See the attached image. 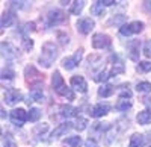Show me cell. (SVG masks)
Listing matches in <instances>:
<instances>
[{"instance_id":"cell-30","label":"cell","mask_w":151,"mask_h":147,"mask_svg":"<svg viewBox=\"0 0 151 147\" xmlns=\"http://www.w3.org/2000/svg\"><path fill=\"white\" fill-rule=\"evenodd\" d=\"M3 147H17V143L11 135H3Z\"/></svg>"},{"instance_id":"cell-6","label":"cell","mask_w":151,"mask_h":147,"mask_svg":"<svg viewBox=\"0 0 151 147\" xmlns=\"http://www.w3.org/2000/svg\"><path fill=\"white\" fill-rule=\"evenodd\" d=\"M3 99H5L6 105L14 106V105H17V103L21 100V93H20L18 90H15V88H8V90L5 91Z\"/></svg>"},{"instance_id":"cell-11","label":"cell","mask_w":151,"mask_h":147,"mask_svg":"<svg viewBox=\"0 0 151 147\" xmlns=\"http://www.w3.org/2000/svg\"><path fill=\"white\" fill-rule=\"evenodd\" d=\"M71 87L74 90H77L79 93H86L88 90V83L83 76H73L71 77Z\"/></svg>"},{"instance_id":"cell-41","label":"cell","mask_w":151,"mask_h":147,"mask_svg":"<svg viewBox=\"0 0 151 147\" xmlns=\"http://www.w3.org/2000/svg\"><path fill=\"white\" fill-rule=\"evenodd\" d=\"M121 21H124V17H122V15H121L119 18H115V17H113V18L109 21V24H112V23H121Z\"/></svg>"},{"instance_id":"cell-29","label":"cell","mask_w":151,"mask_h":147,"mask_svg":"<svg viewBox=\"0 0 151 147\" xmlns=\"http://www.w3.org/2000/svg\"><path fill=\"white\" fill-rule=\"evenodd\" d=\"M136 90L139 93H150L151 91V83L150 82H139L136 85Z\"/></svg>"},{"instance_id":"cell-10","label":"cell","mask_w":151,"mask_h":147,"mask_svg":"<svg viewBox=\"0 0 151 147\" xmlns=\"http://www.w3.org/2000/svg\"><path fill=\"white\" fill-rule=\"evenodd\" d=\"M109 109H110V105H109V103H98V105H95V106L91 109L89 114H91V117L98 118V117L106 115V114L109 112Z\"/></svg>"},{"instance_id":"cell-38","label":"cell","mask_w":151,"mask_h":147,"mask_svg":"<svg viewBox=\"0 0 151 147\" xmlns=\"http://www.w3.org/2000/svg\"><path fill=\"white\" fill-rule=\"evenodd\" d=\"M130 97H132L130 90H121L119 91V99H130Z\"/></svg>"},{"instance_id":"cell-40","label":"cell","mask_w":151,"mask_h":147,"mask_svg":"<svg viewBox=\"0 0 151 147\" xmlns=\"http://www.w3.org/2000/svg\"><path fill=\"white\" fill-rule=\"evenodd\" d=\"M100 2H101L103 6H112V5H115V3H116L115 0H100Z\"/></svg>"},{"instance_id":"cell-36","label":"cell","mask_w":151,"mask_h":147,"mask_svg":"<svg viewBox=\"0 0 151 147\" xmlns=\"http://www.w3.org/2000/svg\"><path fill=\"white\" fill-rule=\"evenodd\" d=\"M47 130H48V125H47V123H42V125L36 126V127L33 129L35 133H44V132H47Z\"/></svg>"},{"instance_id":"cell-9","label":"cell","mask_w":151,"mask_h":147,"mask_svg":"<svg viewBox=\"0 0 151 147\" xmlns=\"http://www.w3.org/2000/svg\"><path fill=\"white\" fill-rule=\"evenodd\" d=\"M47 18H48V23L50 24H59V23H64L67 20V15L60 9H53V11L48 12Z\"/></svg>"},{"instance_id":"cell-26","label":"cell","mask_w":151,"mask_h":147,"mask_svg":"<svg viewBox=\"0 0 151 147\" xmlns=\"http://www.w3.org/2000/svg\"><path fill=\"white\" fill-rule=\"evenodd\" d=\"M40 117H41V111H40V109H38V108H30V111L27 114V120L29 121H38Z\"/></svg>"},{"instance_id":"cell-42","label":"cell","mask_w":151,"mask_h":147,"mask_svg":"<svg viewBox=\"0 0 151 147\" xmlns=\"http://www.w3.org/2000/svg\"><path fill=\"white\" fill-rule=\"evenodd\" d=\"M144 6H145V9H147V11H150V12H151V2H144Z\"/></svg>"},{"instance_id":"cell-13","label":"cell","mask_w":151,"mask_h":147,"mask_svg":"<svg viewBox=\"0 0 151 147\" xmlns=\"http://www.w3.org/2000/svg\"><path fill=\"white\" fill-rule=\"evenodd\" d=\"M136 120H137V123L139 125H150L151 123V111H148V109H145V111H141L139 114H137V117H136Z\"/></svg>"},{"instance_id":"cell-33","label":"cell","mask_w":151,"mask_h":147,"mask_svg":"<svg viewBox=\"0 0 151 147\" xmlns=\"http://www.w3.org/2000/svg\"><path fill=\"white\" fill-rule=\"evenodd\" d=\"M23 49H24V50H32V49H33V40H30V38H27V36H26V38H23Z\"/></svg>"},{"instance_id":"cell-1","label":"cell","mask_w":151,"mask_h":147,"mask_svg":"<svg viewBox=\"0 0 151 147\" xmlns=\"http://www.w3.org/2000/svg\"><path fill=\"white\" fill-rule=\"evenodd\" d=\"M42 53H41V56H40V64L42 65V67H45V68H48V67H52V64H53V61L56 59V56H58V49H56V46H55V43H45L44 46H42V50H41Z\"/></svg>"},{"instance_id":"cell-17","label":"cell","mask_w":151,"mask_h":147,"mask_svg":"<svg viewBox=\"0 0 151 147\" xmlns=\"http://www.w3.org/2000/svg\"><path fill=\"white\" fill-rule=\"evenodd\" d=\"M144 137L141 135V133H134V135H132L130 138V143H129V147H144Z\"/></svg>"},{"instance_id":"cell-28","label":"cell","mask_w":151,"mask_h":147,"mask_svg":"<svg viewBox=\"0 0 151 147\" xmlns=\"http://www.w3.org/2000/svg\"><path fill=\"white\" fill-rule=\"evenodd\" d=\"M86 126H88V120L86 118H83V117H79L77 120H76V129H77L79 132H82V130H85L86 129Z\"/></svg>"},{"instance_id":"cell-31","label":"cell","mask_w":151,"mask_h":147,"mask_svg":"<svg viewBox=\"0 0 151 147\" xmlns=\"http://www.w3.org/2000/svg\"><path fill=\"white\" fill-rule=\"evenodd\" d=\"M109 75H110V73H107L106 70H101V71H100L98 75L94 77V80H95V82H104V80L109 79Z\"/></svg>"},{"instance_id":"cell-14","label":"cell","mask_w":151,"mask_h":147,"mask_svg":"<svg viewBox=\"0 0 151 147\" xmlns=\"http://www.w3.org/2000/svg\"><path fill=\"white\" fill-rule=\"evenodd\" d=\"M71 129V123H62V125H59L55 130H53V133H52V137L53 138H58V137H60V135H64V133H67L68 130Z\"/></svg>"},{"instance_id":"cell-21","label":"cell","mask_w":151,"mask_h":147,"mask_svg":"<svg viewBox=\"0 0 151 147\" xmlns=\"http://www.w3.org/2000/svg\"><path fill=\"white\" fill-rule=\"evenodd\" d=\"M79 109L77 108H73V106H60V114L64 117H74L77 115Z\"/></svg>"},{"instance_id":"cell-32","label":"cell","mask_w":151,"mask_h":147,"mask_svg":"<svg viewBox=\"0 0 151 147\" xmlns=\"http://www.w3.org/2000/svg\"><path fill=\"white\" fill-rule=\"evenodd\" d=\"M137 68H139V71H142V73L151 71V62H148V61H144V62H139Z\"/></svg>"},{"instance_id":"cell-34","label":"cell","mask_w":151,"mask_h":147,"mask_svg":"<svg viewBox=\"0 0 151 147\" xmlns=\"http://www.w3.org/2000/svg\"><path fill=\"white\" fill-rule=\"evenodd\" d=\"M15 76V73L12 71V70H9V68H3L2 70V79L5 80V79H12Z\"/></svg>"},{"instance_id":"cell-18","label":"cell","mask_w":151,"mask_h":147,"mask_svg":"<svg viewBox=\"0 0 151 147\" xmlns=\"http://www.w3.org/2000/svg\"><path fill=\"white\" fill-rule=\"evenodd\" d=\"M115 108L118 109V111H121V112H125L127 109L132 108V100L130 99H119L118 103L115 105Z\"/></svg>"},{"instance_id":"cell-27","label":"cell","mask_w":151,"mask_h":147,"mask_svg":"<svg viewBox=\"0 0 151 147\" xmlns=\"http://www.w3.org/2000/svg\"><path fill=\"white\" fill-rule=\"evenodd\" d=\"M122 71H124V64L121 62V61H116V64H113V67L110 70V75L116 76V75H121Z\"/></svg>"},{"instance_id":"cell-2","label":"cell","mask_w":151,"mask_h":147,"mask_svg":"<svg viewBox=\"0 0 151 147\" xmlns=\"http://www.w3.org/2000/svg\"><path fill=\"white\" fill-rule=\"evenodd\" d=\"M142 29H144L142 21H132L129 24H122V26L119 28V33L124 35V36H129V35H133V33L142 32Z\"/></svg>"},{"instance_id":"cell-15","label":"cell","mask_w":151,"mask_h":147,"mask_svg":"<svg viewBox=\"0 0 151 147\" xmlns=\"http://www.w3.org/2000/svg\"><path fill=\"white\" fill-rule=\"evenodd\" d=\"M52 85H53V90L55 91H58V90H60L62 87H64V79H62L59 71H55V75L52 77Z\"/></svg>"},{"instance_id":"cell-24","label":"cell","mask_w":151,"mask_h":147,"mask_svg":"<svg viewBox=\"0 0 151 147\" xmlns=\"http://www.w3.org/2000/svg\"><path fill=\"white\" fill-rule=\"evenodd\" d=\"M91 14L92 15H104V6L101 5V2H95L91 6Z\"/></svg>"},{"instance_id":"cell-7","label":"cell","mask_w":151,"mask_h":147,"mask_svg":"<svg viewBox=\"0 0 151 147\" xmlns=\"http://www.w3.org/2000/svg\"><path fill=\"white\" fill-rule=\"evenodd\" d=\"M24 76H26V79L30 80L32 83L42 82V79H44V76H41V73L38 71L35 67H32V65H27L26 68H24Z\"/></svg>"},{"instance_id":"cell-37","label":"cell","mask_w":151,"mask_h":147,"mask_svg":"<svg viewBox=\"0 0 151 147\" xmlns=\"http://www.w3.org/2000/svg\"><path fill=\"white\" fill-rule=\"evenodd\" d=\"M58 38H59L60 44H64V46L70 43V38H68V35H65V33H62V32H59V33H58Z\"/></svg>"},{"instance_id":"cell-25","label":"cell","mask_w":151,"mask_h":147,"mask_svg":"<svg viewBox=\"0 0 151 147\" xmlns=\"http://www.w3.org/2000/svg\"><path fill=\"white\" fill-rule=\"evenodd\" d=\"M83 6H85V2H73V5H71V8H70V12L73 15H79L80 12H82V9H83Z\"/></svg>"},{"instance_id":"cell-22","label":"cell","mask_w":151,"mask_h":147,"mask_svg":"<svg viewBox=\"0 0 151 147\" xmlns=\"http://www.w3.org/2000/svg\"><path fill=\"white\" fill-rule=\"evenodd\" d=\"M15 20V15L12 12H5L3 17H2V28H9Z\"/></svg>"},{"instance_id":"cell-39","label":"cell","mask_w":151,"mask_h":147,"mask_svg":"<svg viewBox=\"0 0 151 147\" xmlns=\"http://www.w3.org/2000/svg\"><path fill=\"white\" fill-rule=\"evenodd\" d=\"M85 147H98V144H97V141L94 138H89V140H86Z\"/></svg>"},{"instance_id":"cell-20","label":"cell","mask_w":151,"mask_h":147,"mask_svg":"<svg viewBox=\"0 0 151 147\" xmlns=\"http://www.w3.org/2000/svg\"><path fill=\"white\" fill-rule=\"evenodd\" d=\"M113 93H115V88H113L112 85H103V87L98 90V96L104 97V99H106V97H110Z\"/></svg>"},{"instance_id":"cell-5","label":"cell","mask_w":151,"mask_h":147,"mask_svg":"<svg viewBox=\"0 0 151 147\" xmlns=\"http://www.w3.org/2000/svg\"><path fill=\"white\" fill-rule=\"evenodd\" d=\"M112 44L110 36L104 35V33H95L92 36V46L94 49H109Z\"/></svg>"},{"instance_id":"cell-12","label":"cell","mask_w":151,"mask_h":147,"mask_svg":"<svg viewBox=\"0 0 151 147\" xmlns=\"http://www.w3.org/2000/svg\"><path fill=\"white\" fill-rule=\"evenodd\" d=\"M42 82H36V83H32V88H30V97L36 102H42V97H44V93H42Z\"/></svg>"},{"instance_id":"cell-3","label":"cell","mask_w":151,"mask_h":147,"mask_svg":"<svg viewBox=\"0 0 151 147\" xmlns=\"http://www.w3.org/2000/svg\"><path fill=\"white\" fill-rule=\"evenodd\" d=\"M9 118H11V121H12V125H15V126H23L24 123H26V120H27V112L24 111V109L18 108V109L11 111Z\"/></svg>"},{"instance_id":"cell-16","label":"cell","mask_w":151,"mask_h":147,"mask_svg":"<svg viewBox=\"0 0 151 147\" xmlns=\"http://www.w3.org/2000/svg\"><path fill=\"white\" fill-rule=\"evenodd\" d=\"M80 144H82L80 137H68L67 140H64V143H62L64 147H80Z\"/></svg>"},{"instance_id":"cell-4","label":"cell","mask_w":151,"mask_h":147,"mask_svg":"<svg viewBox=\"0 0 151 147\" xmlns=\"http://www.w3.org/2000/svg\"><path fill=\"white\" fill-rule=\"evenodd\" d=\"M82 56H83V49H79V50L76 52L73 56L65 58L64 61H62V65H64V68H67V70H73V68H76L79 65Z\"/></svg>"},{"instance_id":"cell-8","label":"cell","mask_w":151,"mask_h":147,"mask_svg":"<svg viewBox=\"0 0 151 147\" xmlns=\"http://www.w3.org/2000/svg\"><path fill=\"white\" fill-rule=\"evenodd\" d=\"M94 26H95V23H94V20H91V18H80V20L77 21V30H79L80 33H83V35H88V33L94 29Z\"/></svg>"},{"instance_id":"cell-23","label":"cell","mask_w":151,"mask_h":147,"mask_svg":"<svg viewBox=\"0 0 151 147\" xmlns=\"http://www.w3.org/2000/svg\"><path fill=\"white\" fill-rule=\"evenodd\" d=\"M59 96H62V97H65V99H68V100H74V93H73V90L71 88H68V87H62L60 90H58L56 91Z\"/></svg>"},{"instance_id":"cell-19","label":"cell","mask_w":151,"mask_h":147,"mask_svg":"<svg viewBox=\"0 0 151 147\" xmlns=\"http://www.w3.org/2000/svg\"><path fill=\"white\" fill-rule=\"evenodd\" d=\"M137 49H139V41H132L129 43V50H130V58L133 61L139 59V55H137Z\"/></svg>"},{"instance_id":"cell-35","label":"cell","mask_w":151,"mask_h":147,"mask_svg":"<svg viewBox=\"0 0 151 147\" xmlns=\"http://www.w3.org/2000/svg\"><path fill=\"white\" fill-rule=\"evenodd\" d=\"M144 55L147 58H151V40L145 41V44H144Z\"/></svg>"},{"instance_id":"cell-43","label":"cell","mask_w":151,"mask_h":147,"mask_svg":"<svg viewBox=\"0 0 151 147\" xmlns=\"http://www.w3.org/2000/svg\"><path fill=\"white\" fill-rule=\"evenodd\" d=\"M150 147H151V146H150Z\"/></svg>"}]
</instances>
